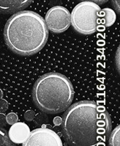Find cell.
<instances>
[{
    "mask_svg": "<svg viewBox=\"0 0 120 146\" xmlns=\"http://www.w3.org/2000/svg\"><path fill=\"white\" fill-rule=\"evenodd\" d=\"M62 119V134L70 146H99L111 131L108 112L91 101L73 104Z\"/></svg>",
    "mask_w": 120,
    "mask_h": 146,
    "instance_id": "1",
    "label": "cell"
},
{
    "mask_svg": "<svg viewBox=\"0 0 120 146\" xmlns=\"http://www.w3.org/2000/svg\"><path fill=\"white\" fill-rule=\"evenodd\" d=\"M4 36L6 44L13 52L22 56H29L40 51L45 45L48 29L39 14L22 11L9 19Z\"/></svg>",
    "mask_w": 120,
    "mask_h": 146,
    "instance_id": "2",
    "label": "cell"
},
{
    "mask_svg": "<svg viewBox=\"0 0 120 146\" xmlns=\"http://www.w3.org/2000/svg\"><path fill=\"white\" fill-rule=\"evenodd\" d=\"M74 89L68 78L59 73L43 75L33 87L32 98L38 109L48 114H57L68 109Z\"/></svg>",
    "mask_w": 120,
    "mask_h": 146,
    "instance_id": "3",
    "label": "cell"
},
{
    "mask_svg": "<svg viewBox=\"0 0 120 146\" xmlns=\"http://www.w3.org/2000/svg\"><path fill=\"white\" fill-rule=\"evenodd\" d=\"M100 11L96 2L86 1L78 4L71 14V24L80 34H93L100 24Z\"/></svg>",
    "mask_w": 120,
    "mask_h": 146,
    "instance_id": "4",
    "label": "cell"
},
{
    "mask_svg": "<svg viewBox=\"0 0 120 146\" xmlns=\"http://www.w3.org/2000/svg\"><path fill=\"white\" fill-rule=\"evenodd\" d=\"M48 29L54 33L66 31L71 26V13L62 6H55L48 10L45 18Z\"/></svg>",
    "mask_w": 120,
    "mask_h": 146,
    "instance_id": "5",
    "label": "cell"
},
{
    "mask_svg": "<svg viewBox=\"0 0 120 146\" xmlns=\"http://www.w3.org/2000/svg\"><path fill=\"white\" fill-rule=\"evenodd\" d=\"M22 146H63L59 136L45 127L33 130Z\"/></svg>",
    "mask_w": 120,
    "mask_h": 146,
    "instance_id": "6",
    "label": "cell"
},
{
    "mask_svg": "<svg viewBox=\"0 0 120 146\" xmlns=\"http://www.w3.org/2000/svg\"><path fill=\"white\" fill-rule=\"evenodd\" d=\"M30 129L26 124L19 122L11 125L9 130L8 137L13 143H23L30 134Z\"/></svg>",
    "mask_w": 120,
    "mask_h": 146,
    "instance_id": "7",
    "label": "cell"
},
{
    "mask_svg": "<svg viewBox=\"0 0 120 146\" xmlns=\"http://www.w3.org/2000/svg\"><path fill=\"white\" fill-rule=\"evenodd\" d=\"M32 2V1H29V0H16V1L0 0V13L7 14L20 12L27 7Z\"/></svg>",
    "mask_w": 120,
    "mask_h": 146,
    "instance_id": "8",
    "label": "cell"
},
{
    "mask_svg": "<svg viewBox=\"0 0 120 146\" xmlns=\"http://www.w3.org/2000/svg\"><path fill=\"white\" fill-rule=\"evenodd\" d=\"M117 16L114 11L111 8H104L100 11V24L105 27H111L114 24Z\"/></svg>",
    "mask_w": 120,
    "mask_h": 146,
    "instance_id": "9",
    "label": "cell"
},
{
    "mask_svg": "<svg viewBox=\"0 0 120 146\" xmlns=\"http://www.w3.org/2000/svg\"><path fill=\"white\" fill-rule=\"evenodd\" d=\"M120 126L117 125L109 135V146H119Z\"/></svg>",
    "mask_w": 120,
    "mask_h": 146,
    "instance_id": "10",
    "label": "cell"
},
{
    "mask_svg": "<svg viewBox=\"0 0 120 146\" xmlns=\"http://www.w3.org/2000/svg\"><path fill=\"white\" fill-rule=\"evenodd\" d=\"M0 146H16L4 129H0Z\"/></svg>",
    "mask_w": 120,
    "mask_h": 146,
    "instance_id": "11",
    "label": "cell"
},
{
    "mask_svg": "<svg viewBox=\"0 0 120 146\" xmlns=\"http://www.w3.org/2000/svg\"><path fill=\"white\" fill-rule=\"evenodd\" d=\"M6 120L7 123L13 125V124L16 123L18 121V115L14 112H11L6 116Z\"/></svg>",
    "mask_w": 120,
    "mask_h": 146,
    "instance_id": "12",
    "label": "cell"
},
{
    "mask_svg": "<svg viewBox=\"0 0 120 146\" xmlns=\"http://www.w3.org/2000/svg\"><path fill=\"white\" fill-rule=\"evenodd\" d=\"M8 109V104L5 99H0V114H4Z\"/></svg>",
    "mask_w": 120,
    "mask_h": 146,
    "instance_id": "13",
    "label": "cell"
},
{
    "mask_svg": "<svg viewBox=\"0 0 120 146\" xmlns=\"http://www.w3.org/2000/svg\"><path fill=\"white\" fill-rule=\"evenodd\" d=\"M34 115H35V114H34V111H32V110H28L27 112L25 113V115H24V117L28 121H31V120L34 119Z\"/></svg>",
    "mask_w": 120,
    "mask_h": 146,
    "instance_id": "14",
    "label": "cell"
},
{
    "mask_svg": "<svg viewBox=\"0 0 120 146\" xmlns=\"http://www.w3.org/2000/svg\"><path fill=\"white\" fill-rule=\"evenodd\" d=\"M7 125V120H6V115L5 114H0V129Z\"/></svg>",
    "mask_w": 120,
    "mask_h": 146,
    "instance_id": "15",
    "label": "cell"
},
{
    "mask_svg": "<svg viewBox=\"0 0 120 146\" xmlns=\"http://www.w3.org/2000/svg\"><path fill=\"white\" fill-rule=\"evenodd\" d=\"M62 119L59 117H55L54 120H53V123L56 125H62Z\"/></svg>",
    "mask_w": 120,
    "mask_h": 146,
    "instance_id": "16",
    "label": "cell"
},
{
    "mask_svg": "<svg viewBox=\"0 0 120 146\" xmlns=\"http://www.w3.org/2000/svg\"><path fill=\"white\" fill-rule=\"evenodd\" d=\"M112 4L114 6V8L117 10V12L119 13V1H113V2H112Z\"/></svg>",
    "mask_w": 120,
    "mask_h": 146,
    "instance_id": "17",
    "label": "cell"
},
{
    "mask_svg": "<svg viewBox=\"0 0 120 146\" xmlns=\"http://www.w3.org/2000/svg\"><path fill=\"white\" fill-rule=\"evenodd\" d=\"M2 96H3V93H2V90L0 89V99H2Z\"/></svg>",
    "mask_w": 120,
    "mask_h": 146,
    "instance_id": "18",
    "label": "cell"
}]
</instances>
